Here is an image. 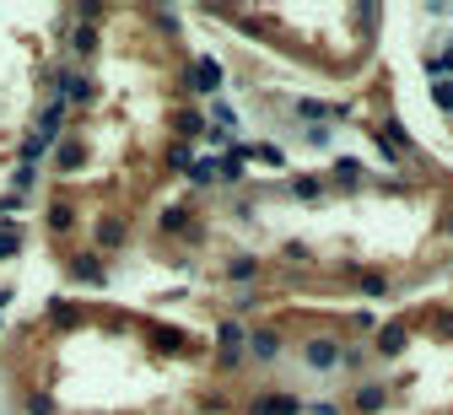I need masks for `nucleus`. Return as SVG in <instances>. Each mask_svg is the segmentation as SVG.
<instances>
[{
    "label": "nucleus",
    "instance_id": "nucleus-1",
    "mask_svg": "<svg viewBox=\"0 0 453 415\" xmlns=\"http://www.w3.org/2000/svg\"><path fill=\"white\" fill-rule=\"evenodd\" d=\"M248 340H254V356H275V351H281V334H275V329H254Z\"/></svg>",
    "mask_w": 453,
    "mask_h": 415
},
{
    "label": "nucleus",
    "instance_id": "nucleus-2",
    "mask_svg": "<svg viewBox=\"0 0 453 415\" xmlns=\"http://www.w3.org/2000/svg\"><path fill=\"white\" fill-rule=\"evenodd\" d=\"M378 351L383 356H389V351H404V329H399V324H389V329L378 334Z\"/></svg>",
    "mask_w": 453,
    "mask_h": 415
}]
</instances>
